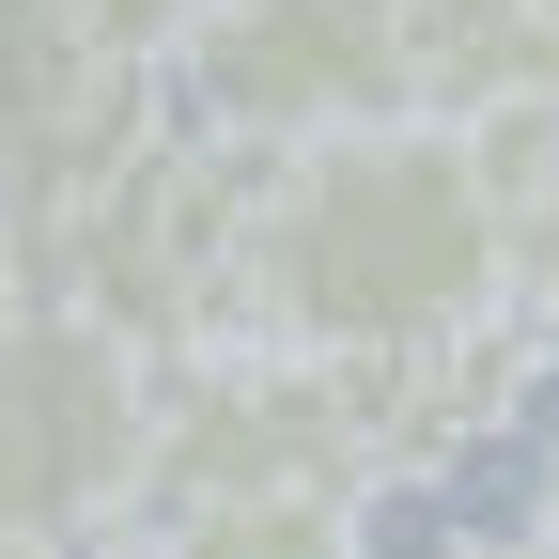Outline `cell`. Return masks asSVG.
<instances>
[{"label":"cell","instance_id":"obj_1","mask_svg":"<svg viewBox=\"0 0 559 559\" xmlns=\"http://www.w3.org/2000/svg\"><path fill=\"white\" fill-rule=\"evenodd\" d=\"M513 311V187L466 124H358L264 156L249 342L280 358H419Z\"/></svg>","mask_w":559,"mask_h":559},{"label":"cell","instance_id":"obj_2","mask_svg":"<svg viewBox=\"0 0 559 559\" xmlns=\"http://www.w3.org/2000/svg\"><path fill=\"white\" fill-rule=\"evenodd\" d=\"M156 389L140 342L62 296L0 326V559H94V528L156 498Z\"/></svg>","mask_w":559,"mask_h":559},{"label":"cell","instance_id":"obj_3","mask_svg":"<svg viewBox=\"0 0 559 559\" xmlns=\"http://www.w3.org/2000/svg\"><path fill=\"white\" fill-rule=\"evenodd\" d=\"M171 94L202 140H249V156L404 124L419 109V0H218L171 62Z\"/></svg>","mask_w":559,"mask_h":559},{"label":"cell","instance_id":"obj_4","mask_svg":"<svg viewBox=\"0 0 559 559\" xmlns=\"http://www.w3.org/2000/svg\"><path fill=\"white\" fill-rule=\"evenodd\" d=\"M249 498H373V436L342 358H280V342H218L156 389V498L140 513H249Z\"/></svg>","mask_w":559,"mask_h":559},{"label":"cell","instance_id":"obj_5","mask_svg":"<svg viewBox=\"0 0 559 559\" xmlns=\"http://www.w3.org/2000/svg\"><path fill=\"white\" fill-rule=\"evenodd\" d=\"M419 124H559V0H419Z\"/></svg>","mask_w":559,"mask_h":559},{"label":"cell","instance_id":"obj_6","mask_svg":"<svg viewBox=\"0 0 559 559\" xmlns=\"http://www.w3.org/2000/svg\"><path fill=\"white\" fill-rule=\"evenodd\" d=\"M94 62H109V47H79L62 0H0V187L62 140V109L94 94Z\"/></svg>","mask_w":559,"mask_h":559},{"label":"cell","instance_id":"obj_7","mask_svg":"<svg viewBox=\"0 0 559 559\" xmlns=\"http://www.w3.org/2000/svg\"><path fill=\"white\" fill-rule=\"evenodd\" d=\"M109 559V544H94ZM124 559H373L342 498H249V513H140Z\"/></svg>","mask_w":559,"mask_h":559},{"label":"cell","instance_id":"obj_8","mask_svg":"<svg viewBox=\"0 0 559 559\" xmlns=\"http://www.w3.org/2000/svg\"><path fill=\"white\" fill-rule=\"evenodd\" d=\"M513 187V326L559 358V124H513V140H481Z\"/></svg>","mask_w":559,"mask_h":559},{"label":"cell","instance_id":"obj_9","mask_svg":"<svg viewBox=\"0 0 559 559\" xmlns=\"http://www.w3.org/2000/svg\"><path fill=\"white\" fill-rule=\"evenodd\" d=\"M79 16V47H109V62H187V32L218 16V0H62Z\"/></svg>","mask_w":559,"mask_h":559},{"label":"cell","instance_id":"obj_10","mask_svg":"<svg viewBox=\"0 0 559 559\" xmlns=\"http://www.w3.org/2000/svg\"><path fill=\"white\" fill-rule=\"evenodd\" d=\"M32 296H47V280H32V234H16V218H0V326H16Z\"/></svg>","mask_w":559,"mask_h":559},{"label":"cell","instance_id":"obj_11","mask_svg":"<svg viewBox=\"0 0 559 559\" xmlns=\"http://www.w3.org/2000/svg\"><path fill=\"white\" fill-rule=\"evenodd\" d=\"M481 559H559V544H481Z\"/></svg>","mask_w":559,"mask_h":559},{"label":"cell","instance_id":"obj_12","mask_svg":"<svg viewBox=\"0 0 559 559\" xmlns=\"http://www.w3.org/2000/svg\"><path fill=\"white\" fill-rule=\"evenodd\" d=\"M544 544H559V466H544Z\"/></svg>","mask_w":559,"mask_h":559}]
</instances>
